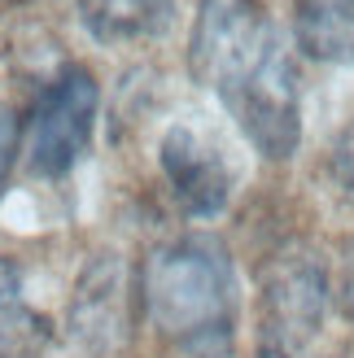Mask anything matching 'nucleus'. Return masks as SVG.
I'll use <instances>...</instances> for the list:
<instances>
[{
    "label": "nucleus",
    "mask_w": 354,
    "mask_h": 358,
    "mask_svg": "<svg viewBox=\"0 0 354 358\" xmlns=\"http://www.w3.org/2000/svg\"><path fill=\"white\" fill-rule=\"evenodd\" d=\"M52 341L48 319L22 297V271L0 258V358H40Z\"/></svg>",
    "instance_id": "10"
},
{
    "label": "nucleus",
    "mask_w": 354,
    "mask_h": 358,
    "mask_svg": "<svg viewBox=\"0 0 354 358\" xmlns=\"http://www.w3.org/2000/svg\"><path fill=\"white\" fill-rule=\"evenodd\" d=\"M17 140H22V122H17L13 105L0 101V196L9 188V171H13V157H17Z\"/></svg>",
    "instance_id": "11"
},
{
    "label": "nucleus",
    "mask_w": 354,
    "mask_h": 358,
    "mask_svg": "<svg viewBox=\"0 0 354 358\" xmlns=\"http://www.w3.org/2000/svg\"><path fill=\"white\" fill-rule=\"evenodd\" d=\"M79 22L97 44H145L175 27V0H79Z\"/></svg>",
    "instance_id": "8"
},
{
    "label": "nucleus",
    "mask_w": 354,
    "mask_h": 358,
    "mask_svg": "<svg viewBox=\"0 0 354 358\" xmlns=\"http://www.w3.org/2000/svg\"><path fill=\"white\" fill-rule=\"evenodd\" d=\"M157 162H162L171 196L180 201L184 214H192V219H215V214H223L227 196H232V175H227L223 157L197 131L171 127L162 136Z\"/></svg>",
    "instance_id": "7"
},
{
    "label": "nucleus",
    "mask_w": 354,
    "mask_h": 358,
    "mask_svg": "<svg viewBox=\"0 0 354 358\" xmlns=\"http://www.w3.org/2000/svg\"><path fill=\"white\" fill-rule=\"evenodd\" d=\"M328 271L315 249L285 245L262 266V324H267V345L297 350L315 341L328 315Z\"/></svg>",
    "instance_id": "6"
},
{
    "label": "nucleus",
    "mask_w": 354,
    "mask_h": 358,
    "mask_svg": "<svg viewBox=\"0 0 354 358\" xmlns=\"http://www.w3.org/2000/svg\"><path fill=\"white\" fill-rule=\"evenodd\" d=\"M258 358H289V354H285V350H276V345H262Z\"/></svg>",
    "instance_id": "14"
},
{
    "label": "nucleus",
    "mask_w": 354,
    "mask_h": 358,
    "mask_svg": "<svg viewBox=\"0 0 354 358\" xmlns=\"http://www.w3.org/2000/svg\"><path fill=\"white\" fill-rule=\"evenodd\" d=\"M337 306L346 319H354V241L341 254V271H337Z\"/></svg>",
    "instance_id": "13"
},
{
    "label": "nucleus",
    "mask_w": 354,
    "mask_h": 358,
    "mask_svg": "<svg viewBox=\"0 0 354 358\" xmlns=\"http://www.w3.org/2000/svg\"><path fill=\"white\" fill-rule=\"evenodd\" d=\"M97 79L87 66H62L27 118V166L40 179H62L87 157L97 127Z\"/></svg>",
    "instance_id": "4"
},
{
    "label": "nucleus",
    "mask_w": 354,
    "mask_h": 358,
    "mask_svg": "<svg viewBox=\"0 0 354 358\" xmlns=\"http://www.w3.org/2000/svg\"><path fill=\"white\" fill-rule=\"evenodd\" d=\"M219 101L267 162H289L297 153V145H302V83H297L293 48L285 40Z\"/></svg>",
    "instance_id": "3"
},
{
    "label": "nucleus",
    "mask_w": 354,
    "mask_h": 358,
    "mask_svg": "<svg viewBox=\"0 0 354 358\" xmlns=\"http://www.w3.org/2000/svg\"><path fill=\"white\" fill-rule=\"evenodd\" d=\"M136 310H140V275L118 254H97L75 280L66 324L75 345L92 358H122L136 336Z\"/></svg>",
    "instance_id": "5"
},
{
    "label": "nucleus",
    "mask_w": 354,
    "mask_h": 358,
    "mask_svg": "<svg viewBox=\"0 0 354 358\" xmlns=\"http://www.w3.org/2000/svg\"><path fill=\"white\" fill-rule=\"evenodd\" d=\"M280 40H285V31L271 22L262 0H201L188 44V70L197 83L215 87L223 96Z\"/></svg>",
    "instance_id": "2"
},
{
    "label": "nucleus",
    "mask_w": 354,
    "mask_h": 358,
    "mask_svg": "<svg viewBox=\"0 0 354 358\" xmlns=\"http://www.w3.org/2000/svg\"><path fill=\"white\" fill-rule=\"evenodd\" d=\"M293 35L311 62H354V0H293Z\"/></svg>",
    "instance_id": "9"
},
{
    "label": "nucleus",
    "mask_w": 354,
    "mask_h": 358,
    "mask_svg": "<svg viewBox=\"0 0 354 358\" xmlns=\"http://www.w3.org/2000/svg\"><path fill=\"white\" fill-rule=\"evenodd\" d=\"M140 306L162 341L188 358H223L236 332V271L210 236H180L149 249L140 266Z\"/></svg>",
    "instance_id": "1"
},
{
    "label": "nucleus",
    "mask_w": 354,
    "mask_h": 358,
    "mask_svg": "<svg viewBox=\"0 0 354 358\" xmlns=\"http://www.w3.org/2000/svg\"><path fill=\"white\" fill-rule=\"evenodd\" d=\"M332 175H337V184L354 196V118L337 136V145H332Z\"/></svg>",
    "instance_id": "12"
}]
</instances>
